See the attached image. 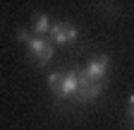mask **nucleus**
I'll return each instance as SVG.
<instances>
[{"mask_svg": "<svg viewBox=\"0 0 134 130\" xmlns=\"http://www.w3.org/2000/svg\"><path fill=\"white\" fill-rule=\"evenodd\" d=\"M127 113H129V118L134 121V108H127Z\"/></svg>", "mask_w": 134, "mask_h": 130, "instance_id": "9", "label": "nucleus"}, {"mask_svg": "<svg viewBox=\"0 0 134 130\" xmlns=\"http://www.w3.org/2000/svg\"><path fill=\"white\" fill-rule=\"evenodd\" d=\"M108 68H110V58L108 56H98V58L89 60L86 68H84L81 72L86 75L89 79H93V82H103V77L108 75Z\"/></svg>", "mask_w": 134, "mask_h": 130, "instance_id": "4", "label": "nucleus"}, {"mask_svg": "<svg viewBox=\"0 0 134 130\" xmlns=\"http://www.w3.org/2000/svg\"><path fill=\"white\" fill-rule=\"evenodd\" d=\"M50 36H53V43H60V46L74 43L77 36H79V29L74 24H70V22H58V24H53V29H50Z\"/></svg>", "mask_w": 134, "mask_h": 130, "instance_id": "2", "label": "nucleus"}, {"mask_svg": "<svg viewBox=\"0 0 134 130\" xmlns=\"http://www.w3.org/2000/svg\"><path fill=\"white\" fill-rule=\"evenodd\" d=\"M127 104H129V106H127V108H134V94H132V96H129V101H127Z\"/></svg>", "mask_w": 134, "mask_h": 130, "instance_id": "8", "label": "nucleus"}, {"mask_svg": "<svg viewBox=\"0 0 134 130\" xmlns=\"http://www.w3.org/2000/svg\"><path fill=\"white\" fill-rule=\"evenodd\" d=\"M17 39H19L22 43H29V41H31V34H29V31H24V29H22L19 34H17Z\"/></svg>", "mask_w": 134, "mask_h": 130, "instance_id": "7", "label": "nucleus"}, {"mask_svg": "<svg viewBox=\"0 0 134 130\" xmlns=\"http://www.w3.org/2000/svg\"><path fill=\"white\" fill-rule=\"evenodd\" d=\"M34 31H36L38 36H43V34H48L50 29H53V24H50V19L46 17V14H36L34 17V27H31Z\"/></svg>", "mask_w": 134, "mask_h": 130, "instance_id": "6", "label": "nucleus"}, {"mask_svg": "<svg viewBox=\"0 0 134 130\" xmlns=\"http://www.w3.org/2000/svg\"><path fill=\"white\" fill-rule=\"evenodd\" d=\"M29 46V58L31 60H36L38 65H46L53 60V43H48L43 36H31V41L26 43Z\"/></svg>", "mask_w": 134, "mask_h": 130, "instance_id": "1", "label": "nucleus"}, {"mask_svg": "<svg viewBox=\"0 0 134 130\" xmlns=\"http://www.w3.org/2000/svg\"><path fill=\"white\" fill-rule=\"evenodd\" d=\"M103 94V82H93L89 79L84 72H79V92H77V99L79 101H93L96 96Z\"/></svg>", "mask_w": 134, "mask_h": 130, "instance_id": "3", "label": "nucleus"}, {"mask_svg": "<svg viewBox=\"0 0 134 130\" xmlns=\"http://www.w3.org/2000/svg\"><path fill=\"white\" fill-rule=\"evenodd\" d=\"M77 92H79V72H65L62 75V87L58 92L55 99H77Z\"/></svg>", "mask_w": 134, "mask_h": 130, "instance_id": "5", "label": "nucleus"}]
</instances>
